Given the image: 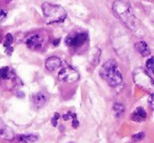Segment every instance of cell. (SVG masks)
<instances>
[{
    "mask_svg": "<svg viewBox=\"0 0 154 143\" xmlns=\"http://www.w3.org/2000/svg\"><path fill=\"white\" fill-rule=\"evenodd\" d=\"M112 9H113L114 14L117 16L118 19L127 28L134 30L137 24V21L132 9H131V7L128 3L122 1V0H116L115 2L113 3V5H112Z\"/></svg>",
    "mask_w": 154,
    "mask_h": 143,
    "instance_id": "1",
    "label": "cell"
},
{
    "mask_svg": "<svg viewBox=\"0 0 154 143\" xmlns=\"http://www.w3.org/2000/svg\"><path fill=\"white\" fill-rule=\"evenodd\" d=\"M100 75L110 86H119L122 83V76L114 60H108L100 70Z\"/></svg>",
    "mask_w": 154,
    "mask_h": 143,
    "instance_id": "2",
    "label": "cell"
},
{
    "mask_svg": "<svg viewBox=\"0 0 154 143\" xmlns=\"http://www.w3.org/2000/svg\"><path fill=\"white\" fill-rule=\"evenodd\" d=\"M41 9L47 23H59L66 18V12L60 5L45 2L41 5Z\"/></svg>",
    "mask_w": 154,
    "mask_h": 143,
    "instance_id": "3",
    "label": "cell"
},
{
    "mask_svg": "<svg viewBox=\"0 0 154 143\" xmlns=\"http://www.w3.org/2000/svg\"><path fill=\"white\" fill-rule=\"evenodd\" d=\"M58 78L59 80L63 82H68V83H73V82L77 81L79 79V74L75 68L71 67V66H66L62 67L58 73Z\"/></svg>",
    "mask_w": 154,
    "mask_h": 143,
    "instance_id": "4",
    "label": "cell"
},
{
    "mask_svg": "<svg viewBox=\"0 0 154 143\" xmlns=\"http://www.w3.org/2000/svg\"><path fill=\"white\" fill-rule=\"evenodd\" d=\"M88 34L87 33H78V34L68 36L66 38V44L68 46L78 47L82 46L86 41H88Z\"/></svg>",
    "mask_w": 154,
    "mask_h": 143,
    "instance_id": "5",
    "label": "cell"
},
{
    "mask_svg": "<svg viewBox=\"0 0 154 143\" xmlns=\"http://www.w3.org/2000/svg\"><path fill=\"white\" fill-rule=\"evenodd\" d=\"M26 46L31 49H39L43 44V39L40 35L38 34H35L30 36L26 41Z\"/></svg>",
    "mask_w": 154,
    "mask_h": 143,
    "instance_id": "6",
    "label": "cell"
},
{
    "mask_svg": "<svg viewBox=\"0 0 154 143\" xmlns=\"http://www.w3.org/2000/svg\"><path fill=\"white\" fill-rule=\"evenodd\" d=\"M62 61L59 57L57 56H51L47 59L45 61V68L50 72H53V70H56L57 68L61 67Z\"/></svg>",
    "mask_w": 154,
    "mask_h": 143,
    "instance_id": "7",
    "label": "cell"
},
{
    "mask_svg": "<svg viewBox=\"0 0 154 143\" xmlns=\"http://www.w3.org/2000/svg\"><path fill=\"white\" fill-rule=\"evenodd\" d=\"M131 119L135 122H141L147 119V112L143 107H137L131 115Z\"/></svg>",
    "mask_w": 154,
    "mask_h": 143,
    "instance_id": "8",
    "label": "cell"
},
{
    "mask_svg": "<svg viewBox=\"0 0 154 143\" xmlns=\"http://www.w3.org/2000/svg\"><path fill=\"white\" fill-rule=\"evenodd\" d=\"M135 49H136L137 53L140 54L143 57H147L150 55L151 51H150V47L145 41H138V42L135 43Z\"/></svg>",
    "mask_w": 154,
    "mask_h": 143,
    "instance_id": "9",
    "label": "cell"
},
{
    "mask_svg": "<svg viewBox=\"0 0 154 143\" xmlns=\"http://www.w3.org/2000/svg\"><path fill=\"white\" fill-rule=\"evenodd\" d=\"M32 102L34 106H36L37 109H40L47 102V96L43 93H37L32 97Z\"/></svg>",
    "mask_w": 154,
    "mask_h": 143,
    "instance_id": "10",
    "label": "cell"
},
{
    "mask_svg": "<svg viewBox=\"0 0 154 143\" xmlns=\"http://www.w3.org/2000/svg\"><path fill=\"white\" fill-rule=\"evenodd\" d=\"M12 44H13V36H12L11 34H8L7 37H5V47L7 49V52L8 54H12V51H13V49H12Z\"/></svg>",
    "mask_w": 154,
    "mask_h": 143,
    "instance_id": "11",
    "label": "cell"
},
{
    "mask_svg": "<svg viewBox=\"0 0 154 143\" xmlns=\"http://www.w3.org/2000/svg\"><path fill=\"white\" fill-rule=\"evenodd\" d=\"M154 60L153 58H150L149 60L147 61V63H146V72L148 73V75L150 76V77L153 78V68H154Z\"/></svg>",
    "mask_w": 154,
    "mask_h": 143,
    "instance_id": "12",
    "label": "cell"
},
{
    "mask_svg": "<svg viewBox=\"0 0 154 143\" xmlns=\"http://www.w3.org/2000/svg\"><path fill=\"white\" fill-rule=\"evenodd\" d=\"M10 77H11V70H10V68L8 67V66H5V67L0 68V78L1 79H10Z\"/></svg>",
    "mask_w": 154,
    "mask_h": 143,
    "instance_id": "13",
    "label": "cell"
},
{
    "mask_svg": "<svg viewBox=\"0 0 154 143\" xmlns=\"http://www.w3.org/2000/svg\"><path fill=\"white\" fill-rule=\"evenodd\" d=\"M113 109H114V113H115L116 117H122V114H124V112H125L124 105L120 104V103H115Z\"/></svg>",
    "mask_w": 154,
    "mask_h": 143,
    "instance_id": "14",
    "label": "cell"
},
{
    "mask_svg": "<svg viewBox=\"0 0 154 143\" xmlns=\"http://www.w3.org/2000/svg\"><path fill=\"white\" fill-rule=\"evenodd\" d=\"M36 139L37 136H35V135H21V136H19V140L21 142H32Z\"/></svg>",
    "mask_w": 154,
    "mask_h": 143,
    "instance_id": "15",
    "label": "cell"
},
{
    "mask_svg": "<svg viewBox=\"0 0 154 143\" xmlns=\"http://www.w3.org/2000/svg\"><path fill=\"white\" fill-rule=\"evenodd\" d=\"M143 138H145V133L143 132H139L132 136V140L134 141V142H138V141L143 140Z\"/></svg>",
    "mask_w": 154,
    "mask_h": 143,
    "instance_id": "16",
    "label": "cell"
},
{
    "mask_svg": "<svg viewBox=\"0 0 154 143\" xmlns=\"http://www.w3.org/2000/svg\"><path fill=\"white\" fill-rule=\"evenodd\" d=\"M5 17H7V12L5 10L0 9V22L2 21V20H5Z\"/></svg>",
    "mask_w": 154,
    "mask_h": 143,
    "instance_id": "17",
    "label": "cell"
},
{
    "mask_svg": "<svg viewBox=\"0 0 154 143\" xmlns=\"http://www.w3.org/2000/svg\"><path fill=\"white\" fill-rule=\"evenodd\" d=\"M58 118H59V114H55V116H54V118L52 119V123H53V125H56L57 124V120Z\"/></svg>",
    "mask_w": 154,
    "mask_h": 143,
    "instance_id": "18",
    "label": "cell"
},
{
    "mask_svg": "<svg viewBox=\"0 0 154 143\" xmlns=\"http://www.w3.org/2000/svg\"><path fill=\"white\" fill-rule=\"evenodd\" d=\"M149 105H150V109H153V94L150 95V98H149Z\"/></svg>",
    "mask_w": 154,
    "mask_h": 143,
    "instance_id": "19",
    "label": "cell"
}]
</instances>
